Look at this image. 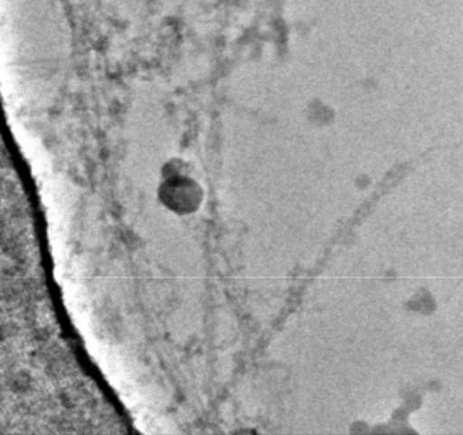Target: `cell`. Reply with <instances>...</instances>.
Wrapping results in <instances>:
<instances>
[{
	"label": "cell",
	"instance_id": "obj_1",
	"mask_svg": "<svg viewBox=\"0 0 463 435\" xmlns=\"http://www.w3.org/2000/svg\"><path fill=\"white\" fill-rule=\"evenodd\" d=\"M166 169L158 191L161 202L174 213H194L203 201L200 184L182 172V165L178 161L167 165Z\"/></svg>",
	"mask_w": 463,
	"mask_h": 435
}]
</instances>
